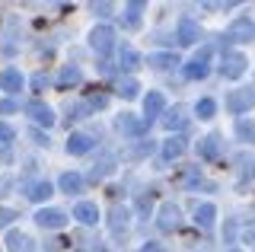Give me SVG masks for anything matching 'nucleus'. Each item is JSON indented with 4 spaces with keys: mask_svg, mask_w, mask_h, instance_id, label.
<instances>
[{
    "mask_svg": "<svg viewBox=\"0 0 255 252\" xmlns=\"http://www.w3.org/2000/svg\"><path fill=\"white\" fill-rule=\"evenodd\" d=\"M179 42L182 45H195L198 42V22L195 19H182L179 22Z\"/></svg>",
    "mask_w": 255,
    "mask_h": 252,
    "instance_id": "nucleus-15",
    "label": "nucleus"
},
{
    "mask_svg": "<svg viewBox=\"0 0 255 252\" xmlns=\"http://www.w3.org/2000/svg\"><path fill=\"white\" fill-rule=\"evenodd\" d=\"M182 153H185V140H182V137H169V140H166V147H163L166 160H175V156H182Z\"/></svg>",
    "mask_w": 255,
    "mask_h": 252,
    "instance_id": "nucleus-20",
    "label": "nucleus"
},
{
    "mask_svg": "<svg viewBox=\"0 0 255 252\" xmlns=\"http://www.w3.org/2000/svg\"><path fill=\"white\" fill-rule=\"evenodd\" d=\"M249 67V58H246L243 51H223L220 58V70L223 77H230V80H236V77H243V70Z\"/></svg>",
    "mask_w": 255,
    "mask_h": 252,
    "instance_id": "nucleus-1",
    "label": "nucleus"
},
{
    "mask_svg": "<svg viewBox=\"0 0 255 252\" xmlns=\"http://www.w3.org/2000/svg\"><path fill=\"white\" fill-rule=\"evenodd\" d=\"M227 42H255V22L246 16L233 19V26L227 29Z\"/></svg>",
    "mask_w": 255,
    "mask_h": 252,
    "instance_id": "nucleus-3",
    "label": "nucleus"
},
{
    "mask_svg": "<svg viewBox=\"0 0 255 252\" xmlns=\"http://www.w3.org/2000/svg\"><path fill=\"white\" fill-rule=\"evenodd\" d=\"M179 208H175V204H163V208H159V227H163V230H175V227H179Z\"/></svg>",
    "mask_w": 255,
    "mask_h": 252,
    "instance_id": "nucleus-12",
    "label": "nucleus"
},
{
    "mask_svg": "<svg viewBox=\"0 0 255 252\" xmlns=\"http://www.w3.org/2000/svg\"><path fill=\"white\" fill-rule=\"evenodd\" d=\"M90 45L96 54H109L112 48H115V29L112 26H96L90 32Z\"/></svg>",
    "mask_w": 255,
    "mask_h": 252,
    "instance_id": "nucleus-2",
    "label": "nucleus"
},
{
    "mask_svg": "<svg viewBox=\"0 0 255 252\" xmlns=\"http://www.w3.org/2000/svg\"><path fill=\"white\" fill-rule=\"evenodd\" d=\"M207 54H211V48H201V54H195V58L185 64V77H188V80H204V77H207Z\"/></svg>",
    "mask_w": 255,
    "mask_h": 252,
    "instance_id": "nucleus-5",
    "label": "nucleus"
},
{
    "mask_svg": "<svg viewBox=\"0 0 255 252\" xmlns=\"http://www.w3.org/2000/svg\"><path fill=\"white\" fill-rule=\"evenodd\" d=\"M35 220H38V227L58 230V227L67 224V214H64V211H58V208H45V211H38V214H35Z\"/></svg>",
    "mask_w": 255,
    "mask_h": 252,
    "instance_id": "nucleus-6",
    "label": "nucleus"
},
{
    "mask_svg": "<svg viewBox=\"0 0 255 252\" xmlns=\"http://www.w3.org/2000/svg\"><path fill=\"white\" fill-rule=\"evenodd\" d=\"M58 83H61V86H74V83H80V70H77V67H64L61 77H58Z\"/></svg>",
    "mask_w": 255,
    "mask_h": 252,
    "instance_id": "nucleus-23",
    "label": "nucleus"
},
{
    "mask_svg": "<svg viewBox=\"0 0 255 252\" xmlns=\"http://www.w3.org/2000/svg\"><path fill=\"white\" fill-rule=\"evenodd\" d=\"M137 93H140L137 80H125V83H122V96H128V99H131V96H137Z\"/></svg>",
    "mask_w": 255,
    "mask_h": 252,
    "instance_id": "nucleus-29",
    "label": "nucleus"
},
{
    "mask_svg": "<svg viewBox=\"0 0 255 252\" xmlns=\"http://www.w3.org/2000/svg\"><path fill=\"white\" fill-rule=\"evenodd\" d=\"M26 112H29L32 118H35L38 125H45V128H48V125H54V112H51L48 106H42V102H29V109H26Z\"/></svg>",
    "mask_w": 255,
    "mask_h": 252,
    "instance_id": "nucleus-13",
    "label": "nucleus"
},
{
    "mask_svg": "<svg viewBox=\"0 0 255 252\" xmlns=\"http://www.w3.org/2000/svg\"><path fill=\"white\" fill-rule=\"evenodd\" d=\"M74 217L80 220V224H86V227H93L96 220H99V208L96 204H90V201H80L77 208H74Z\"/></svg>",
    "mask_w": 255,
    "mask_h": 252,
    "instance_id": "nucleus-9",
    "label": "nucleus"
},
{
    "mask_svg": "<svg viewBox=\"0 0 255 252\" xmlns=\"http://www.w3.org/2000/svg\"><path fill=\"white\" fill-rule=\"evenodd\" d=\"M163 109H166L163 93H147V99H143V118H147V122H153L156 115H163Z\"/></svg>",
    "mask_w": 255,
    "mask_h": 252,
    "instance_id": "nucleus-7",
    "label": "nucleus"
},
{
    "mask_svg": "<svg viewBox=\"0 0 255 252\" xmlns=\"http://www.w3.org/2000/svg\"><path fill=\"white\" fill-rule=\"evenodd\" d=\"M198 150H201V156H217V137H204L201 144H198Z\"/></svg>",
    "mask_w": 255,
    "mask_h": 252,
    "instance_id": "nucleus-24",
    "label": "nucleus"
},
{
    "mask_svg": "<svg viewBox=\"0 0 255 252\" xmlns=\"http://www.w3.org/2000/svg\"><path fill=\"white\" fill-rule=\"evenodd\" d=\"M252 106H255V90H233V93H230V99H227V109H230V112H236V115L249 112Z\"/></svg>",
    "mask_w": 255,
    "mask_h": 252,
    "instance_id": "nucleus-4",
    "label": "nucleus"
},
{
    "mask_svg": "<svg viewBox=\"0 0 255 252\" xmlns=\"http://www.w3.org/2000/svg\"><path fill=\"white\" fill-rule=\"evenodd\" d=\"M10 220H16V211H10V208H0V227H6Z\"/></svg>",
    "mask_w": 255,
    "mask_h": 252,
    "instance_id": "nucleus-30",
    "label": "nucleus"
},
{
    "mask_svg": "<svg viewBox=\"0 0 255 252\" xmlns=\"http://www.w3.org/2000/svg\"><path fill=\"white\" fill-rule=\"evenodd\" d=\"M0 112H3V115H13L16 112V102L13 99H3V102H0Z\"/></svg>",
    "mask_w": 255,
    "mask_h": 252,
    "instance_id": "nucleus-32",
    "label": "nucleus"
},
{
    "mask_svg": "<svg viewBox=\"0 0 255 252\" xmlns=\"http://www.w3.org/2000/svg\"><path fill=\"white\" fill-rule=\"evenodd\" d=\"M118 64L125 70H134V67H140V54L134 51L131 45H122V48H118Z\"/></svg>",
    "mask_w": 255,
    "mask_h": 252,
    "instance_id": "nucleus-14",
    "label": "nucleus"
},
{
    "mask_svg": "<svg viewBox=\"0 0 255 252\" xmlns=\"http://www.w3.org/2000/svg\"><path fill=\"white\" fill-rule=\"evenodd\" d=\"M214 217H217V208H214V204H201V208L195 211V220H198L201 227H211Z\"/></svg>",
    "mask_w": 255,
    "mask_h": 252,
    "instance_id": "nucleus-21",
    "label": "nucleus"
},
{
    "mask_svg": "<svg viewBox=\"0 0 255 252\" xmlns=\"http://www.w3.org/2000/svg\"><path fill=\"white\" fill-rule=\"evenodd\" d=\"M230 252H243V249H230Z\"/></svg>",
    "mask_w": 255,
    "mask_h": 252,
    "instance_id": "nucleus-35",
    "label": "nucleus"
},
{
    "mask_svg": "<svg viewBox=\"0 0 255 252\" xmlns=\"http://www.w3.org/2000/svg\"><path fill=\"white\" fill-rule=\"evenodd\" d=\"M147 64L156 70H169V67H179V58L172 51H156V54H147Z\"/></svg>",
    "mask_w": 255,
    "mask_h": 252,
    "instance_id": "nucleus-8",
    "label": "nucleus"
},
{
    "mask_svg": "<svg viewBox=\"0 0 255 252\" xmlns=\"http://www.w3.org/2000/svg\"><path fill=\"white\" fill-rule=\"evenodd\" d=\"M140 252H166V249H163V246H156V243H147V246H143Z\"/></svg>",
    "mask_w": 255,
    "mask_h": 252,
    "instance_id": "nucleus-34",
    "label": "nucleus"
},
{
    "mask_svg": "<svg viewBox=\"0 0 255 252\" xmlns=\"http://www.w3.org/2000/svg\"><path fill=\"white\" fill-rule=\"evenodd\" d=\"M90 106H93V109H106V106H109V99H106V96H93V99H90Z\"/></svg>",
    "mask_w": 255,
    "mask_h": 252,
    "instance_id": "nucleus-33",
    "label": "nucleus"
},
{
    "mask_svg": "<svg viewBox=\"0 0 255 252\" xmlns=\"http://www.w3.org/2000/svg\"><path fill=\"white\" fill-rule=\"evenodd\" d=\"M236 131H239V137H243V140H255V125L252 122H239Z\"/></svg>",
    "mask_w": 255,
    "mask_h": 252,
    "instance_id": "nucleus-28",
    "label": "nucleus"
},
{
    "mask_svg": "<svg viewBox=\"0 0 255 252\" xmlns=\"http://www.w3.org/2000/svg\"><path fill=\"white\" fill-rule=\"evenodd\" d=\"M61 188L67 195H80V192H83V176H77V172H64V176H61Z\"/></svg>",
    "mask_w": 255,
    "mask_h": 252,
    "instance_id": "nucleus-18",
    "label": "nucleus"
},
{
    "mask_svg": "<svg viewBox=\"0 0 255 252\" xmlns=\"http://www.w3.org/2000/svg\"><path fill=\"white\" fill-rule=\"evenodd\" d=\"M90 147H93V137H86V134H70L67 137V153H74V156L86 153Z\"/></svg>",
    "mask_w": 255,
    "mask_h": 252,
    "instance_id": "nucleus-16",
    "label": "nucleus"
},
{
    "mask_svg": "<svg viewBox=\"0 0 255 252\" xmlns=\"http://www.w3.org/2000/svg\"><path fill=\"white\" fill-rule=\"evenodd\" d=\"M22 83H26V80H22V74H19V70H13V67L0 74V90H6V93H19Z\"/></svg>",
    "mask_w": 255,
    "mask_h": 252,
    "instance_id": "nucleus-10",
    "label": "nucleus"
},
{
    "mask_svg": "<svg viewBox=\"0 0 255 252\" xmlns=\"http://www.w3.org/2000/svg\"><path fill=\"white\" fill-rule=\"evenodd\" d=\"M6 246H10V252H32V240H29L26 233L13 230L10 236H6Z\"/></svg>",
    "mask_w": 255,
    "mask_h": 252,
    "instance_id": "nucleus-17",
    "label": "nucleus"
},
{
    "mask_svg": "<svg viewBox=\"0 0 255 252\" xmlns=\"http://www.w3.org/2000/svg\"><path fill=\"white\" fill-rule=\"evenodd\" d=\"M125 13H128V22H137V16L143 13V3L140 0H131V3L125 6Z\"/></svg>",
    "mask_w": 255,
    "mask_h": 252,
    "instance_id": "nucleus-26",
    "label": "nucleus"
},
{
    "mask_svg": "<svg viewBox=\"0 0 255 252\" xmlns=\"http://www.w3.org/2000/svg\"><path fill=\"white\" fill-rule=\"evenodd\" d=\"M143 128H147L143 118H134V115H122V118H118V131H122V134H143Z\"/></svg>",
    "mask_w": 255,
    "mask_h": 252,
    "instance_id": "nucleus-11",
    "label": "nucleus"
},
{
    "mask_svg": "<svg viewBox=\"0 0 255 252\" xmlns=\"http://www.w3.org/2000/svg\"><path fill=\"white\" fill-rule=\"evenodd\" d=\"M112 166H115V156H112V153H106V156H102V160L93 166V179H102V176H109V172H112Z\"/></svg>",
    "mask_w": 255,
    "mask_h": 252,
    "instance_id": "nucleus-22",
    "label": "nucleus"
},
{
    "mask_svg": "<svg viewBox=\"0 0 255 252\" xmlns=\"http://www.w3.org/2000/svg\"><path fill=\"white\" fill-rule=\"evenodd\" d=\"M182 125H185V118H182V109H172L169 115H166V128H182Z\"/></svg>",
    "mask_w": 255,
    "mask_h": 252,
    "instance_id": "nucleus-25",
    "label": "nucleus"
},
{
    "mask_svg": "<svg viewBox=\"0 0 255 252\" xmlns=\"http://www.w3.org/2000/svg\"><path fill=\"white\" fill-rule=\"evenodd\" d=\"M214 112H217V102H214V99H201V102H198V115H201V118H211Z\"/></svg>",
    "mask_w": 255,
    "mask_h": 252,
    "instance_id": "nucleus-27",
    "label": "nucleus"
},
{
    "mask_svg": "<svg viewBox=\"0 0 255 252\" xmlns=\"http://www.w3.org/2000/svg\"><path fill=\"white\" fill-rule=\"evenodd\" d=\"M13 140V128L10 125H0V144H10Z\"/></svg>",
    "mask_w": 255,
    "mask_h": 252,
    "instance_id": "nucleus-31",
    "label": "nucleus"
},
{
    "mask_svg": "<svg viewBox=\"0 0 255 252\" xmlns=\"http://www.w3.org/2000/svg\"><path fill=\"white\" fill-rule=\"evenodd\" d=\"M48 195H51V182H32L26 188V198H32V201H45Z\"/></svg>",
    "mask_w": 255,
    "mask_h": 252,
    "instance_id": "nucleus-19",
    "label": "nucleus"
}]
</instances>
